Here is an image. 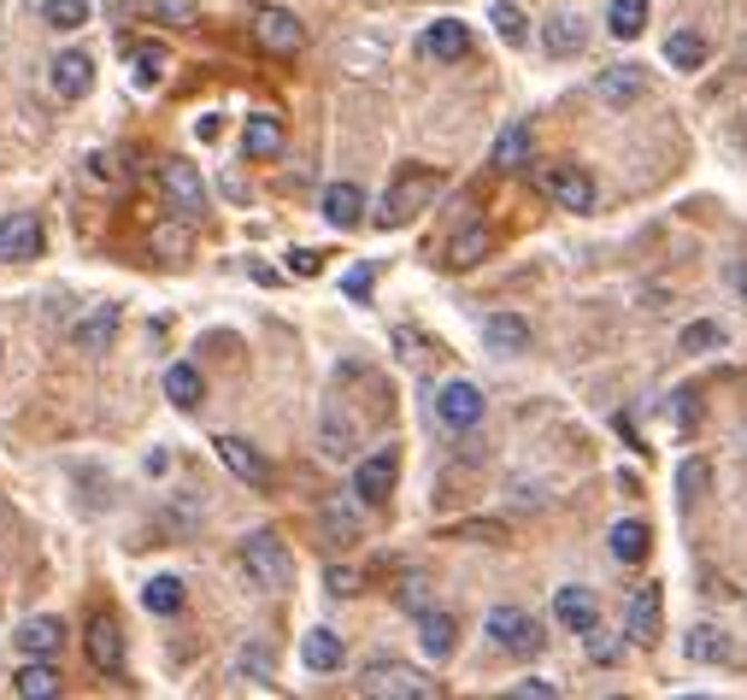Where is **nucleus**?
Returning <instances> with one entry per match:
<instances>
[{
    "instance_id": "1",
    "label": "nucleus",
    "mask_w": 747,
    "mask_h": 700,
    "mask_svg": "<svg viewBox=\"0 0 747 700\" xmlns=\"http://www.w3.org/2000/svg\"><path fill=\"white\" fill-rule=\"evenodd\" d=\"M435 189H442V177H435L430 165H406L377 200V230H401V224H412L435 200Z\"/></svg>"
},
{
    "instance_id": "2",
    "label": "nucleus",
    "mask_w": 747,
    "mask_h": 700,
    "mask_svg": "<svg viewBox=\"0 0 747 700\" xmlns=\"http://www.w3.org/2000/svg\"><path fill=\"white\" fill-rule=\"evenodd\" d=\"M242 571H247V583L265 589V594H288V589H295V553H288L272 530L242 535Z\"/></svg>"
},
{
    "instance_id": "3",
    "label": "nucleus",
    "mask_w": 747,
    "mask_h": 700,
    "mask_svg": "<svg viewBox=\"0 0 747 700\" xmlns=\"http://www.w3.org/2000/svg\"><path fill=\"white\" fill-rule=\"evenodd\" d=\"M360 694H389V700H435L442 694V683L424 671L401 666V659H377V666H365L360 677Z\"/></svg>"
},
{
    "instance_id": "4",
    "label": "nucleus",
    "mask_w": 747,
    "mask_h": 700,
    "mask_svg": "<svg viewBox=\"0 0 747 700\" xmlns=\"http://www.w3.org/2000/svg\"><path fill=\"white\" fill-rule=\"evenodd\" d=\"M483 630L494 635V648H501V653H512V659H535V653L548 648L542 624H535L530 612H518V607H494Z\"/></svg>"
},
{
    "instance_id": "5",
    "label": "nucleus",
    "mask_w": 747,
    "mask_h": 700,
    "mask_svg": "<svg viewBox=\"0 0 747 700\" xmlns=\"http://www.w3.org/2000/svg\"><path fill=\"white\" fill-rule=\"evenodd\" d=\"M159 189H165V200H171V213L177 218H206V183H200V171L189 159H165L159 165Z\"/></svg>"
},
{
    "instance_id": "6",
    "label": "nucleus",
    "mask_w": 747,
    "mask_h": 700,
    "mask_svg": "<svg viewBox=\"0 0 747 700\" xmlns=\"http://www.w3.org/2000/svg\"><path fill=\"white\" fill-rule=\"evenodd\" d=\"M542 195L566 213H589L594 206V177L583 165H542Z\"/></svg>"
},
{
    "instance_id": "7",
    "label": "nucleus",
    "mask_w": 747,
    "mask_h": 700,
    "mask_svg": "<svg viewBox=\"0 0 747 700\" xmlns=\"http://www.w3.org/2000/svg\"><path fill=\"white\" fill-rule=\"evenodd\" d=\"M394 477H401V453L394 447H377L371 460H360V471H354V494L365 506H383L389 501V489H394Z\"/></svg>"
},
{
    "instance_id": "8",
    "label": "nucleus",
    "mask_w": 747,
    "mask_h": 700,
    "mask_svg": "<svg viewBox=\"0 0 747 700\" xmlns=\"http://www.w3.org/2000/svg\"><path fill=\"white\" fill-rule=\"evenodd\" d=\"M659 612H666V594H659V583H641L630 594V607H625V635L636 648H653L659 642Z\"/></svg>"
},
{
    "instance_id": "9",
    "label": "nucleus",
    "mask_w": 747,
    "mask_h": 700,
    "mask_svg": "<svg viewBox=\"0 0 747 700\" xmlns=\"http://www.w3.org/2000/svg\"><path fill=\"white\" fill-rule=\"evenodd\" d=\"M435 418H442L448 430H471V424H483V388L465 383V377H453L442 395H435Z\"/></svg>"
},
{
    "instance_id": "10",
    "label": "nucleus",
    "mask_w": 747,
    "mask_h": 700,
    "mask_svg": "<svg viewBox=\"0 0 747 700\" xmlns=\"http://www.w3.org/2000/svg\"><path fill=\"white\" fill-rule=\"evenodd\" d=\"M254 36H259V48H272V53H301V18L288 12V7H254Z\"/></svg>"
},
{
    "instance_id": "11",
    "label": "nucleus",
    "mask_w": 747,
    "mask_h": 700,
    "mask_svg": "<svg viewBox=\"0 0 747 700\" xmlns=\"http://www.w3.org/2000/svg\"><path fill=\"white\" fill-rule=\"evenodd\" d=\"M12 642L24 659H59L66 653V624H59L53 612H41V618H24V624L12 630Z\"/></svg>"
},
{
    "instance_id": "12",
    "label": "nucleus",
    "mask_w": 747,
    "mask_h": 700,
    "mask_svg": "<svg viewBox=\"0 0 747 700\" xmlns=\"http://www.w3.org/2000/svg\"><path fill=\"white\" fill-rule=\"evenodd\" d=\"M213 447H218V460L230 465L242 483H254V489H272V460H265V453H259L254 442H242V436H218Z\"/></svg>"
},
{
    "instance_id": "13",
    "label": "nucleus",
    "mask_w": 747,
    "mask_h": 700,
    "mask_svg": "<svg viewBox=\"0 0 747 700\" xmlns=\"http://www.w3.org/2000/svg\"><path fill=\"white\" fill-rule=\"evenodd\" d=\"M0 259L7 265L41 259V218L36 213H12L7 224H0Z\"/></svg>"
},
{
    "instance_id": "14",
    "label": "nucleus",
    "mask_w": 747,
    "mask_h": 700,
    "mask_svg": "<svg viewBox=\"0 0 747 700\" xmlns=\"http://www.w3.org/2000/svg\"><path fill=\"white\" fill-rule=\"evenodd\" d=\"M82 642H89V659H95V671H107V677H118L124 671V630H118V618H89V635H82Z\"/></svg>"
},
{
    "instance_id": "15",
    "label": "nucleus",
    "mask_w": 747,
    "mask_h": 700,
    "mask_svg": "<svg viewBox=\"0 0 747 700\" xmlns=\"http://www.w3.org/2000/svg\"><path fill=\"white\" fill-rule=\"evenodd\" d=\"M48 82H53L59 100H82V95L95 89V59L89 53H59L53 66H48Z\"/></svg>"
},
{
    "instance_id": "16",
    "label": "nucleus",
    "mask_w": 747,
    "mask_h": 700,
    "mask_svg": "<svg viewBox=\"0 0 747 700\" xmlns=\"http://www.w3.org/2000/svg\"><path fill=\"white\" fill-rule=\"evenodd\" d=\"M553 618L566 630H577V635H589L600 624V601H594L589 589H577V583L571 589H553Z\"/></svg>"
},
{
    "instance_id": "17",
    "label": "nucleus",
    "mask_w": 747,
    "mask_h": 700,
    "mask_svg": "<svg viewBox=\"0 0 747 700\" xmlns=\"http://www.w3.org/2000/svg\"><path fill=\"white\" fill-rule=\"evenodd\" d=\"M682 653H689V666H730V659H736V642H730L718 624H695L689 635H682Z\"/></svg>"
},
{
    "instance_id": "18",
    "label": "nucleus",
    "mask_w": 747,
    "mask_h": 700,
    "mask_svg": "<svg viewBox=\"0 0 747 700\" xmlns=\"http://www.w3.org/2000/svg\"><path fill=\"white\" fill-rule=\"evenodd\" d=\"M419 48H424L430 59H442V66H453V59H465V53H471V30L460 24V18H435V24L424 30Z\"/></svg>"
},
{
    "instance_id": "19",
    "label": "nucleus",
    "mask_w": 747,
    "mask_h": 700,
    "mask_svg": "<svg viewBox=\"0 0 747 700\" xmlns=\"http://www.w3.org/2000/svg\"><path fill=\"white\" fill-rule=\"evenodd\" d=\"M59 683H66V677H59L53 659H30V666L12 671V694H18V700H53Z\"/></svg>"
},
{
    "instance_id": "20",
    "label": "nucleus",
    "mask_w": 747,
    "mask_h": 700,
    "mask_svg": "<svg viewBox=\"0 0 747 700\" xmlns=\"http://www.w3.org/2000/svg\"><path fill=\"white\" fill-rule=\"evenodd\" d=\"M453 642H460V624H453V612H435V607H424L419 612V648L442 666V659L453 653Z\"/></svg>"
},
{
    "instance_id": "21",
    "label": "nucleus",
    "mask_w": 747,
    "mask_h": 700,
    "mask_svg": "<svg viewBox=\"0 0 747 700\" xmlns=\"http://www.w3.org/2000/svg\"><path fill=\"white\" fill-rule=\"evenodd\" d=\"M118 318H124V313H118L112 300H107V306H95V313L71 329V347H77V354H100V347L118 336Z\"/></svg>"
},
{
    "instance_id": "22",
    "label": "nucleus",
    "mask_w": 747,
    "mask_h": 700,
    "mask_svg": "<svg viewBox=\"0 0 747 700\" xmlns=\"http://www.w3.org/2000/svg\"><path fill=\"white\" fill-rule=\"evenodd\" d=\"M607 548H612L618 565H641V560H648V548H653V535H648V524H641V519H618L607 530Z\"/></svg>"
},
{
    "instance_id": "23",
    "label": "nucleus",
    "mask_w": 747,
    "mask_h": 700,
    "mask_svg": "<svg viewBox=\"0 0 747 700\" xmlns=\"http://www.w3.org/2000/svg\"><path fill=\"white\" fill-rule=\"evenodd\" d=\"M242 154L247 159H272V154H283V118H272V112H254L242 124Z\"/></svg>"
},
{
    "instance_id": "24",
    "label": "nucleus",
    "mask_w": 747,
    "mask_h": 700,
    "mask_svg": "<svg viewBox=\"0 0 747 700\" xmlns=\"http://www.w3.org/2000/svg\"><path fill=\"white\" fill-rule=\"evenodd\" d=\"M641 89H648V77H641L636 66H612V71H600V82H594V95L607 100V107H636Z\"/></svg>"
},
{
    "instance_id": "25",
    "label": "nucleus",
    "mask_w": 747,
    "mask_h": 700,
    "mask_svg": "<svg viewBox=\"0 0 747 700\" xmlns=\"http://www.w3.org/2000/svg\"><path fill=\"white\" fill-rule=\"evenodd\" d=\"M583 41H589V30H583V18H577V12H553V18H548V30H542V48H548L553 59L583 53Z\"/></svg>"
},
{
    "instance_id": "26",
    "label": "nucleus",
    "mask_w": 747,
    "mask_h": 700,
    "mask_svg": "<svg viewBox=\"0 0 747 700\" xmlns=\"http://www.w3.org/2000/svg\"><path fill=\"white\" fill-rule=\"evenodd\" d=\"M483 342H489V354H524V347H530V324L518 313H494V318H483Z\"/></svg>"
},
{
    "instance_id": "27",
    "label": "nucleus",
    "mask_w": 747,
    "mask_h": 700,
    "mask_svg": "<svg viewBox=\"0 0 747 700\" xmlns=\"http://www.w3.org/2000/svg\"><path fill=\"white\" fill-rule=\"evenodd\" d=\"M324 218L336 224V230H354V224L365 218V195H360V183H330V189H324Z\"/></svg>"
},
{
    "instance_id": "28",
    "label": "nucleus",
    "mask_w": 747,
    "mask_h": 700,
    "mask_svg": "<svg viewBox=\"0 0 747 700\" xmlns=\"http://www.w3.org/2000/svg\"><path fill=\"white\" fill-rule=\"evenodd\" d=\"M301 666L306 671H342V635L336 630H306L301 635Z\"/></svg>"
},
{
    "instance_id": "29",
    "label": "nucleus",
    "mask_w": 747,
    "mask_h": 700,
    "mask_svg": "<svg viewBox=\"0 0 747 700\" xmlns=\"http://www.w3.org/2000/svg\"><path fill=\"white\" fill-rule=\"evenodd\" d=\"M141 607H148L154 618L183 612V576H148V583H141Z\"/></svg>"
},
{
    "instance_id": "30",
    "label": "nucleus",
    "mask_w": 747,
    "mask_h": 700,
    "mask_svg": "<svg viewBox=\"0 0 747 700\" xmlns=\"http://www.w3.org/2000/svg\"><path fill=\"white\" fill-rule=\"evenodd\" d=\"M494 165L501 171H524L530 165V124H507L501 141H494Z\"/></svg>"
},
{
    "instance_id": "31",
    "label": "nucleus",
    "mask_w": 747,
    "mask_h": 700,
    "mask_svg": "<svg viewBox=\"0 0 747 700\" xmlns=\"http://www.w3.org/2000/svg\"><path fill=\"white\" fill-rule=\"evenodd\" d=\"M607 30L618 41H636L641 30H648V0H612V7H607Z\"/></svg>"
},
{
    "instance_id": "32",
    "label": "nucleus",
    "mask_w": 747,
    "mask_h": 700,
    "mask_svg": "<svg viewBox=\"0 0 747 700\" xmlns=\"http://www.w3.org/2000/svg\"><path fill=\"white\" fill-rule=\"evenodd\" d=\"M130 7L154 24H195L200 18V0H130Z\"/></svg>"
},
{
    "instance_id": "33",
    "label": "nucleus",
    "mask_w": 747,
    "mask_h": 700,
    "mask_svg": "<svg viewBox=\"0 0 747 700\" xmlns=\"http://www.w3.org/2000/svg\"><path fill=\"white\" fill-rule=\"evenodd\" d=\"M165 66H171V53H165V48H130V82H136V89H159Z\"/></svg>"
},
{
    "instance_id": "34",
    "label": "nucleus",
    "mask_w": 747,
    "mask_h": 700,
    "mask_svg": "<svg viewBox=\"0 0 747 700\" xmlns=\"http://www.w3.org/2000/svg\"><path fill=\"white\" fill-rule=\"evenodd\" d=\"M165 395H171V406H200V395H206L200 371L195 365H171L165 371Z\"/></svg>"
},
{
    "instance_id": "35",
    "label": "nucleus",
    "mask_w": 747,
    "mask_h": 700,
    "mask_svg": "<svg viewBox=\"0 0 747 700\" xmlns=\"http://www.w3.org/2000/svg\"><path fill=\"white\" fill-rule=\"evenodd\" d=\"M489 247H494V236L483 230V224H476V230H465V236H453V241H448V265H453V272H465V265H476V259L489 254Z\"/></svg>"
},
{
    "instance_id": "36",
    "label": "nucleus",
    "mask_w": 747,
    "mask_h": 700,
    "mask_svg": "<svg viewBox=\"0 0 747 700\" xmlns=\"http://www.w3.org/2000/svg\"><path fill=\"white\" fill-rule=\"evenodd\" d=\"M666 59H671L677 71H700V66H707V41H700L695 30H677L666 41Z\"/></svg>"
},
{
    "instance_id": "37",
    "label": "nucleus",
    "mask_w": 747,
    "mask_h": 700,
    "mask_svg": "<svg viewBox=\"0 0 747 700\" xmlns=\"http://www.w3.org/2000/svg\"><path fill=\"white\" fill-rule=\"evenodd\" d=\"M36 12L48 18L53 30H82L89 24V0H36Z\"/></svg>"
},
{
    "instance_id": "38",
    "label": "nucleus",
    "mask_w": 747,
    "mask_h": 700,
    "mask_svg": "<svg viewBox=\"0 0 747 700\" xmlns=\"http://www.w3.org/2000/svg\"><path fill=\"white\" fill-rule=\"evenodd\" d=\"M236 671H242V677H254V683H272V677H277L272 642H247V648L236 653Z\"/></svg>"
},
{
    "instance_id": "39",
    "label": "nucleus",
    "mask_w": 747,
    "mask_h": 700,
    "mask_svg": "<svg viewBox=\"0 0 747 700\" xmlns=\"http://www.w3.org/2000/svg\"><path fill=\"white\" fill-rule=\"evenodd\" d=\"M489 24H494V36H501L507 48H524V41H530V24H524V12H518L512 0H501V7L489 12Z\"/></svg>"
},
{
    "instance_id": "40",
    "label": "nucleus",
    "mask_w": 747,
    "mask_h": 700,
    "mask_svg": "<svg viewBox=\"0 0 747 700\" xmlns=\"http://www.w3.org/2000/svg\"><path fill=\"white\" fill-rule=\"evenodd\" d=\"M677 347H682V354H712V347H724V324H707V318H700V324H689V329L677 336Z\"/></svg>"
},
{
    "instance_id": "41",
    "label": "nucleus",
    "mask_w": 747,
    "mask_h": 700,
    "mask_svg": "<svg viewBox=\"0 0 747 700\" xmlns=\"http://www.w3.org/2000/svg\"><path fill=\"white\" fill-rule=\"evenodd\" d=\"M707 483H712L707 460H682V471H677V489H682V501H700V494H707Z\"/></svg>"
},
{
    "instance_id": "42",
    "label": "nucleus",
    "mask_w": 747,
    "mask_h": 700,
    "mask_svg": "<svg viewBox=\"0 0 747 700\" xmlns=\"http://www.w3.org/2000/svg\"><path fill=\"white\" fill-rule=\"evenodd\" d=\"M324 530L342 535V542H354V535H360V519H354V512H342V506H324Z\"/></svg>"
},
{
    "instance_id": "43",
    "label": "nucleus",
    "mask_w": 747,
    "mask_h": 700,
    "mask_svg": "<svg viewBox=\"0 0 747 700\" xmlns=\"http://www.w3.org/2000/svg\"><path fill=\"white\" fill-rule=\"evenodd\" d=\"M288 272H295V277H318L324 254H318V247H295V254H288Z\"/></svg>"
},
{
    "instance_id": "44",
    "label": "nucleus",
    "mask_w": 747,
    "mask_h": 700,
    "mask_svg": "<svg viewBox=\"0 0 747 700\" xmlns=\"http://www.w3.org/2000/svg\"><path fill=\"white\" fill-rule=\"evenodd\" d=\"M589 659H594V666H612V659H618V642H612V635L607 630H589Z\"/></svg>"
},
{
    "instance_id": "45",
    "label": "nucleus",
    "mask_w": 747,
    "mask_h": 700,
    "mask_svg": "<svg viewBox=\"0 0 747 700\" xmlns=\"http://www.w3.org/2000/svg\"><path fill=\"white\" fill-rule=\"evenodd\" d=\"M342 288H347V300H371V265H354L342 277Z\"/></svg>"
},
{
    "instance_id": "46",
    "label": "nucleus",
    "mask_w": 747,
    "mask_h": 700,
    "mask_svg": "<svg viewBox=\"0 0 747 700\" xmlns=\"http://www.w3.org/2000/svg\"><path fill=\"white\" fill-rule=\"evenodd\" d=\"M512 694H518V700H553L559 689L542 683V677H524V683H512Z\"/></svg>"
},
{
    "instance_id": "47",
    "label": "nucleus",
    "mask_w": 747,
    "mask_h": 700,
    "mask_svg": "<svg viewBox=\"0 0 747 700\" xmlns=\"http://www.w3.org/2000/svg\"><path fill=\"white\" fill-rule=\"evenodd\" d=\"M401 607L406 612H424L430 601H424V576H406V583H401Z\"/></svg>"
},
{
    "instance_id": "48",
    "label": "nucleus",
    "mask_w": 747,
    "mask_h": 700,
    "mask_svg": "<svg viewBox=\"0 0 747 700\" xmlns=\"http://www.w3.org/2000/svg\"><path fill=\"white\" fill-rule=\"evenodd\" d=\"M89 177H95V183H118V171H112L107 154H89Z\"/></svg>"
},
{
    "instance_id": "49",
    "label": "nucleus",
    "mask_w": 747,
    "mask_h": 700,
    "mask_svg": "<svg viewBox=\"0 0 747 700\" xmlns=\"http://www.w3.org/2000/svg\"><path fill=\"white\" fill-rule=\"evenodd\" d=\"M354 583H360V576H354V571H342V565H336V571H330V594H354Z\"/></svg>"
},
{
    "instance_id": "50",
    "label": "nucleus",
    "mask_w": 747,
    "mask_h": 700,
    "mask_svg": "<svg viewBox=\"0 0 747 700\" xmlns=\"http://www.w3.org/2000/svg\"><path fill=\"white\" fill-rule=\"evenodd\" d=\"M730 288H736L741 306H747V259H736V265H730Z\"/></svg>"
},
{
    "instance_id": "51",
    "label": "nucleus",
    "mask_w": 747,
    "mask_h": 700,
    "mask_svg": "<svg viewBox=\"0 0 747 700\" xmlns=\"http://www.w3.org/2000/svg\"><path fill=\"white\" fill-rule=\"evenodd\" d=\"M195 136H200V141H213V136H218V118H213V112L195 118Z\"/></svg>"
},
{
    "instance_id": "52",
    "label": "nucleus",
    "mask_w": 747,
    "mask_h": 700,
    "mask_svg": "<svg viewBox=\"0 0 747 700\" xmlns=\"http://www.w3.org/2000/svg\"><path fill=\"white\" fill-rule=\"evenodd\" d=\"M141 465H148V477H154V471H165V465H171V453H165V447H154V453H148V460H141Z\"/></svg>"
}]
</instances>
